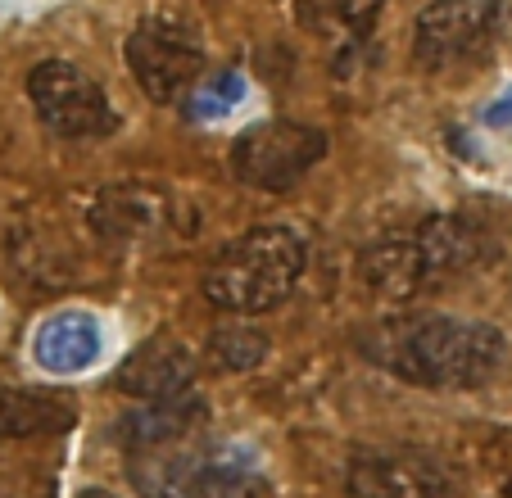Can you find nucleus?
I'll list each match as a JSON object with an SVG mask.
<instances>
[{"mask_svg": "<svg viewBox=\"0 0 512 498\" xmlns=\"http://www.w3.org/2000/svg\"><path fill=\"white\" fill-rule=\"evenodd\" d=\"M363 354L381 372L422 390H472L503 367L499 326L458 313H399L363 336Z\"/></svg>", "mask_w": 512, "mask_h": 498, "instance_id": "f257e3e1", "label": "nucleus"}, {"mask_svg": "<svg viewBox=\"0 0 512 498\" xmlns=\"http://www.w3.org/2000/svg\"><path fill=\"white\" fill-rule=\"evenodd\" d=\"M309 268V236L290 222H259L209 263L204 299L223 313L254 317L281 308Z\"/></svg>", "mask_w": 512, "mask_h": 498, "instance_id": "f03ea898", "label": "nucleus"}, {"mask_svg": "<svg viewBox=\"0 0 512 498\" xmlns=\"http://www.w3.org/2000/svg\"><path fill=\"white\" fill-rule=\"evenodd\" d=\"M476 254H481V231L454 213H440V218H426L422 227H413L408 236H390L363 249L358 268L377 295L408 304V299L467 272Z\"/></svg>", "mask_w": 512, "mask_h": 498, "instance_id": "7ed1b4c3", "label": "nucleus"}, {"mask_svg": "<svg viewBox=\"0 0 512 498\" xmlns=\"http://www.w3.org/2000/svg\"><path fill=\"white\" fill-rule=\"evenodd\" d=\"M132 480L150 498H263L268 476L250 444L173 440L136 449Z\"/></svg>", "mask_w": 512, "mask_h": 498, "instance_id": "20e7f679", "label": "nucleus"}, {"mask_svg": "<svg viewBox=\"0 0 512 498\" xmlns=\"http://www.w3.org/2000/svg\"><path fill=\"white\" fill-rule=\"evenodd\" d=\"M127 68H132L141 96H150L155 105H177L191 96V87L209 68V50L191 19L173 10H150L141 14L132 32H127Z\"/></svg>", "mask_w": 512, "mask_h": 498, "instance_id": "39448f33", "label": "nucleus"}, {"mask_svg": "<svg viewBox=\"0 0 512 498\" xmlns=\"http://www.w3.org/2000/svg\"><path fill=\"white\" fill-rule=\"evenodd\" d=\"M327 154V132L300 118H268L245 127L232 141V173L250 191H290L313 173Z\"/></svg>", "mask_w": 512, "mask_h": 498, "instance_id": "423d86ee", "label": "nucleus"}, {"mask_svg": "<svg viewBox=\"0 0 512 498\" xmlns=\"http://www.w3.org/2000/svg\"><path fill=\"white\" fill-rule=\"evenodd\" d=\"M28 100L41 127L64 141H100V136L118 132L114 100L73 59H41L28 73Z\"/></svg>", "mask_w": 512, "mask_h": 498, "instance_id": "0eeeda50", "label": "nucleus"}, {"mask_svg": "<svg viewBox=\"0 0 512 498\" xmlns=\"http://www.w3.org/2000/svg\"><path fill=\"white\" fill-rule=\"evenodd\" d=\"M508 0H431L413 23V59L426 73L467 64L499 41Z\"/></svg>", "mask_w": 512, "mask_h": 498, "instance_id": "6e6552de", "label": "nucleus"}, {"mask_svg": "<svg viewBox=\"0 0 512 498\" xmlns=\"http://www.w3.org/2000/svg\"><path fill=\"white\" fill-rule=\"evenodd\" d=\"M91 231L109 245H155L182 227V204L173 191L150 182H118L91 200Z\"/></svg>", "mask_w": 512, "mask_h": 498, "instance_id": "1a4fd4ad", "label": "nucleus"}, {"mask_svg": "<svg viewBox=\"0 0 512 498\" xmlns=\"http://www.w3.org/2000/svg\"><path fill=\"white\" fill-rule=\"evenodd\" d=\"M354 498H445L454 471L426 449H363L345 471Z\"/></svg>", "mask_w": 512, "mask_h": 498, "instance_id": "9d476101", "label": "nucleus"}, {"mask_svg": "<svg viewBox=\"0 0 512 498\" xmlns=\"http://www.w3.org/2000/svg\"><path fill=\"white\" fill-rule=\"evenodd\" d=\"M100 354H105V326L87 308L50 313L32 331V358L50 376H82L100 363Z\"/></svg>", "mask_w": 512, "mask_h": 498, "instance_id": "9b49d317", "label": "nucleus"}, {"mask_svg": "<svg viewBox=\"0 0 512 498\" xmlns=\"http://www.w3.org/2000/svg\"><path fill=\"white\" fill-rule=\"evenodd\" d=\"M114 385L141 403L173 399V394H186L195 385V358L186 345L159 336V340H150V345H141L123 367H118Z\"/></svg>", "mask_w": 512, "mask_h": 498, "instance_id": "f8f14e48", "label": "nucleus"}, {"mask_svg": "<svg viewBox=\"0 0 512 498\" xmlns=\"http://www.w3.org/2000/svg\"><path fill=\"white\" fill-rule=\"evenodd\" d=\"M73 403L55 390H32V385L0 381V440H41L73 426Z\"/></svg>", "mask_w": 512, "mask_h": 498, "instance_id": "ddd939ff", "label": "nucleus"}, {"mask_svg": "<svg viewBox=\"0 0 512 498\" xmlns=\"http://www.w3.org/2000/svg\"><path fill=\"white\" fill-rule=\"evenodd\" d=\"M204 422V399L200 394H173V399L145 403L141 412H132L123 422V440L132 449H155V444H173L195 435V426Z\"/></svg>", "mask_w": 512, "mask_h": 498, "instance_id": "4468645a", "label": "nucleus"}, {"mask_svg": "<svg viewBox=\"0 0 512 498\" xmlns=\"http://www.w3.org/2000/svg\"><path fill=\"white\" fill-rule=\"evenodd\" d=\"M386 0H300V19L313 32H340V37H363L372 32Z\"/></svg>", "mask_w": 512, "mask_h": 498, "instance_id": "2eb2a0df", "label": "nucleus"}, {"mask_svg": "<svg viewBox=\"0 0 512 498\" xmlns=\"http://www.w3.org/2000/svg\"><path fill=\"white\" fill-rule=\"evenodd\" d=\"M209 354L223 372H250V367H259L268 358V336L259 326H245V322L218 326L209 336Z\"/></svg>", "mask_w": 512, "mask_h": 498, "instance_id": "dca6fc26", "label": "nucleus"}, {"mask_svg": "<svg viewBox=\"0 0 512 498\" xmlns=\"http://www.w3.org/2000/svg\"><path fill=\"white\" fill-rule=\"evenodd\" d=\"M245 96H250V87H245V77L236 73V68H227V73L209 77V82H195L191 96H186V114L200 118V123H218V118L236 114V109L245 105Z\"/></svg>", "mask_w": 512, "mask_h": 498, "instance_id": "f3484780", "label": "nucleus"}, {"mask_svg": "<svg viewBox=\"0 0 512 498\" xmlns=\"http://www.w3.org/2000/svg\"><path fill=\"white\" fill-rule=\"evenodd\" d=\"M481 123H485V127H494V132H508V136H512V87L503 91V96L494 100L490 109H485Z\"/></svg>", "mask_w": 512, "mask_h": 498, "instance_id": "a211bd4d", "label": "nucleus"}, {"mask_svg": "<svg viewBox=\"0 0 512 498\" xmlns=\"http://www.w3.org/2000/svg\"><path fill=\"white\" fill-rule=\"evenodd\" d=\"M78 498H118L114 489H100V485H87V489H78Z\"/></svg>", "mask_w": 512, "mask_h": 498, "instance_id": "6ab92c4d", "label": "nucleus"}]
</instances>
